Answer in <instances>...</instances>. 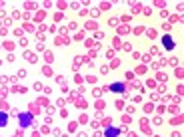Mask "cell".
Listing matches in <instances>:
<instances>
[{
    "mask_svg": "<svg viewBox=\"0 0 184 137\" xmlns=\"http://www.w3.org/2000/svg\"><path fill=\"white\" fill-rule=\"evenodd\" d=\"M112 90L114 91H124V84H114L112 85Z\"/></svg>",
    "mask_w": 184,
    "mask_h": 137,
    "instance_id": "277c9868",
    "label": "cell"
},
{
    "mask_svg": "<svg viewBox=\"0 0 184 137\" xmlns=\"http://www.w3.org/2000/svg\"><path fill=\"white\" fill-rule=\"evenodd\" d=\"M0 125H2V127H4V125H6V115H4V113L0 115Z\"/></svg>",
    "mask_w": 184,
    "mask_h": 137,
    "instance_id": "5b68a950",
    "label": "cell"
},
{
    "mask_svg": "<svg viewBox=\"0 0 184 137\" xmlns=\"http://www.w3.org/2000/svg\"><path fill=\"white\" fill-rule=\"evenodd\" d=\"M118 135V129H106V137H116Z\"/></svg>",
    "mask_w": 184,
    "mask_h": 137,
    "instance_id": "3957f363",
    "label": "cell"
},
{
    "mask_svg": "<svg viewBox=\"0 0 184 137\" xmlns=\"http://www.w3.org/2000/svg\"><path fill=\"white\" fill-rule=\"evenodd\" d=\"M20 125H22V127L32 125V115L30 113H20Z\"/></svg>",
    "mask_w": 184,
    "mask_h": 137,
    "instance_id": "6da1fadb",
    "label": "cell"
},
{
    "mask_svg": "<svg viewBox=\"0 0 184 137\" xmlns=\"http://www.w3.org/2000/svg\"><path fill=\"white\" fill-rule=\"evenodd\" d=\"M162 42H164L166 50H172V48H174V42H172V38H170V36H164V40H162Z\"/></svg>",
    "mask_w": 184,
    "mask_h": 137,
    "instance_id": "7a4b0ae2",
    "label": "cell"
}]
</instances>
